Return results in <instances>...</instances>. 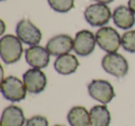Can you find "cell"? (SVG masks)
Instances as JSON below:
<instances>
[{
    "label": "cell",
    "mask_w": 135,
    "mask_h": 126,
    "mask_svg": "<svg viewBox=\"0 0 135 126\" xmlns=\"http://www.w3.org/2000/svg\"><path fill=\"white\" fill-rule=\"evenodd\" d=\"M22 42L18 36L6 34L0 39V57L6 64H13L18 62L22 57Z\"/></svg>",
    "instance_id": "cell-1"
},
{
    "label": "cell",
    "mask_w": 135,
    "mask_h": 126,
    "mask_svg": "<svg viewBox=\"0 0 135 126\" xmlns=\"http://www.w3.org/2000/svg\"><path fill=\"white\" fill-rule=\"evenodd\" d=\"M1 94L10 102H20L26 98L27 88L24 82L13 75L3 78L0 85Z\"/></svg>",
    "instance_id": "cell-2"
},
{
    "label": "cell",
    "mask_w": 135,
    "mask_h": 126,
    "mask_svg": "<svg viewBox=\"0 0 135 126\" xmlns=\"http://www.w3.org/2000/svg\"><path fill=\"white\" fill-rule=\"evenodd\" d=\"M96 44L107 53H115L121 45V36L116 29L109 26L101 27L95 34Z\"/></svg>",
    "instance_id": "cell-3"
},
{
    "label": "cell",
    "mask_w": 135,
    "mask_h": 126,
    "mask_svg": "<svg viewBox=\"0 0 135 126\" xmlns=\"http://www.w3.org/2000/svg\"><path fill=\"white\" fill-rule=\"evenodd\" d=\"M102 68L105 72L117 78H123L129 72V63L126 58L118 53H107L102 58Z\"/></svg>",
    "instance_id": "cell-4"
},
{
    "label": "cell",
    "mask_w": 135,
    "mask_h": 126,
    "mask_svg": "<svg viewBox=\"0 0 135 126\" xmlns=\"http://www.w3.org/2000/svg\"><path fill=\"white\" fill-rule=\"evenodd\" d=\"M88 94L94 100L103 105L110 103L116 96L114 87L107 80L94 79L88 85Z\"/></svg>",
    "instance_id": "cell-5"
},
{
    "label": "cell",
    "mask_w": 135,
    "mask_h": 126,
    "mask_svg": "<svg viewBox=\"0 0 135 126\" xmlns=\"http://www.w3.org/2000/svg\"><path fill=\"white\" fill-rule=\"evenodd\" d=\"M113 13L107 5L95 3L88 6L84 10V18L93 27H104L112 18Z\"/></svg>",
    "instance_id": "cell-6"
},
{
    "label": "cell",
    "mask_w": 135,
    "mask_h": 126,
    "mask_svg": "<svg viewBox=\"0 0 135 126\" xmlns=\"http://www.w3.org/2000/svg\"><path fill=\"white\" fill-rule=\"evenodd\" d=\"M16 34L22 43L28 45H37L42 40V32L30 20L23 19L17 23Z\"/></svg>",
    "instance_id": "cell-7"
},
{
    "label": "cell",
    "mask_w": 135,
    "mask_h": 126,
    "mask_svg": "<svg viewBox=\"0 0 135 126\" xmlns=\"http://www.w3.org/2000/svg\"><path fill=\"white\" fill-rule=\"evenodd\" d=\"M24 85L30 94L38 95L45 89L47 85V77L40 69H29L22 76Z\"/></svg>",
    "instance_id": "cell-8"
},
{
    "label": "cell",
    "mask_w": 135,
    "mask_h": 126,
    "mask_svg": "<svg viewBox=\"0 0 135 126\" xmlns=\"http://www.w3.org/2000/svg\"><path fill=\"white\" fill-rule=\"evenodd\" d=\"M96 45L95 35L89 30H81L74 38L73 50L78 56L87 57L94 52Z\"/></svg>",
    "instance_id": "cell-9"
},
{
    "label": "cell",
    "mask_w": 135,
    "mask_h": 126,
    "mask_svg": "<svg viewBox=\"0 0 135 126\" xmlns=\"http://www.w3.org/2000/svg\"><path fill=\"white\" fill-rule=\"evenodd\" d=\"M25 59L31 67L35 69H44L50 62V53L46 47L41 45H32L25 50Z\"/></svg>",
    "instance_id": "cell-10"
},
{
    "label": "cell",
    "mask_w": 135,
    "mask_h": 126,
    "mask_svg": "<svg viewBox=\"0 0 135 126\" xmlns=\"http://www.w3.org/2000/svg\"><path fill=\"white\" fill-rule=\"evenodd\" d=\"M74 40L69 34H58L48 40L46 44V49L50 55L59 57L62 55L69 54L73 50Z\"/></svg>",
    "instance_id": "cell-11"
},
{
    "label": "cell",
    "mask_w": 135,
    "mask_h": 126,
    "mask_svg": "<svg viewBox=\"0 0 135 126\" xmlns=\"http://www.w3.org/2000/svg\"><path fill=\"white\" fill-rule=\"evenodd\" d=\"M26 119L21 108L16 105L8 106L3 110L0 126H24Z\"/></svg>",
    "instance_id": "cell-12"
},
{
    "label": "cell",
    "mask_w": 135,
    "mask_h": 126,
    "mask_svg": "<svg viewBox=\"0 0 135 126\" xmlns=\"http://www.w3.org/2000/svg\"><path fill=\"white\" fill-rule=\"evenodd\" d=\"M112 19L115 25L122 30H129L135 24V14L126 6H118L115 8Z\"/></svg>",
    "instance_id": "cell-13"
},
{
    "label": "cell",
    "mask_w": 135,
    "mask_h": 126,
    "mask_svg": "<svg viewBox=\"0 0 135 126\" xmlns=\"http://www.w3.org/2000/svg\"><path fill=\"white\" fill-rule=\"evenodd\" d=\"M80 62L77 57L72 54H65L56 58L54 68L61 75H70L78 70Z\"/></svg>",
    "instance_id": "cell-14"
},
{
    "label": "cell",
    "mask_w": 135,
    "mask_h": 126,
    "mask_svg": "<svg viewBox=\"0 0 135 126\" xmlns=\"http://www.w3.org/2000/svg\"><path fill=\"white\" fill-rule=\"evenodd\" d=\"M111 114L105 105H96L90 109L89 126H109Z\"/></svg>",
    "instance_id": "cell-15"
},
{
    "label": "cell",
    "mask_w": 135,
    "mask_h": 126,
    "mask_svg": "<svg viewBox=\"0 0 135 126\" xmlns=\"http://www.w3.org/2000/svg\"><path fill=\"white\" fill-rule=\"evenodd\" d=\"M67 120L70 126H89L90 111L83 106H75L68 112Z\"/></svg>",
    "instance_id": "cell-16"
},
{
    "label": "cell",
    "mask_w": 135,
    "mask_h": 126,
    "mask_svg": "<svg viewBox=\"0 0 135 126\" xmlns=\"http://www.w3.org/2000/svg\"><path fill=\"white\" fill-rule=\"evenodd\" d=\"M53 10L59 13H67L75 6L74 0H47Z\"/></svg>",
    "instance_id": "cell-17"
},
{
    "label": "cell",
    "mask_w": 135,
    "mask_h": 126,
    "mask_svg": "<svg viewBox=\"0 0 135 126\" xmlns=\"http://www.w3.org/2000/svg\"><path fill=\"white\" fill-rule=\"evenodd\" d=\"M121 46L129 53H135V30L127 31L121 36Z\"/></svg>",
    "instance_id": "cell-18"
},
{
    "label": "cell",
    "mask_w": 135,
    "mask_h": 126,
    "mask_svg": "<svg viewBox=\"0 0 135 126\" xmlns=\"http://www.w3.org/2000/svg\"><path fill=\"white\" fill-rule=\"evenodd\" d=\"M25 126H49V122L45 116L35 115L26 120Z\"/></svg>",
    "instance_id": "cell-19"
},
{
    "label": "cell",
    "mask_w": 135,
    "mask_h": 126,
    "mask_svg": "<svg viewBox=\"0 0 135 126\" xmlns=\"http://www.w3.org/2000/svg\"><path fill=\"white\" fill-rule=\"evenodd\" d=\"M128 7H129L131 11L135 14V0H129V1H128Z\"/></svg>",
    "instance_id": "cell-20"
},
{
    "label": "cell",
    "mask_w": 135,
    "mask_h": 126,
    "mask_svg": "<svg viewBox=\"0 0 135 126\" xmlns=\"http://www.w3.org/2000/svg\"><path fill=\"white\" fill-rule=\"evenodd\" d=\"M93 1H94V2L96 3H100V4H110V3H112L114 0H93Z\"/></svg>",
    "instance_id": "cell-21"
},
{
    "label": "cell",
    "mask_w": 135,
    "mask_h": 126,
    "mask_svg": "<svg viewBox=\"0 0 135 126\" xmlns=\"http://www.w3.org/2000/svg\"><path fill=\"white\" fill-rule=\"evenodd\" d=\"M0 22H1V23H0V24L2 25V29H1V32H0V34H3V32H5V23H4V21H3L2 20L0 21Z\"/></svg>",
    "instance_id": "cell-22"
},
{
    "label": "cell",
    "mask_w": 135,
    "mask_h": 126,
    "mask_svg": "<svg viewBox=\"0 0 135 126\" xmlns=\"http://www.w3.org/2000/svg\"><path fill=\"white\" fill-rule=\"evenodd\" d=\"M54 126H65V125H61V124H56V125H54Z\"/></svg>",
    "instance_id": "cell-23"
},
{
    "label": "cell",
    "mask_w": 135,
    "mask_h": 126,
    "mask_svg": "<svg viewBox=\"0 0 135 126\" xmlns=\"http://www.w3.org/2000/svg\"><path fill=\"white\" fill-rule=\"evenodd\" d=\"M1 1H5V0H1Z\"/></svg>",
    "instance_id": "cell-24"
}]
</instances>
